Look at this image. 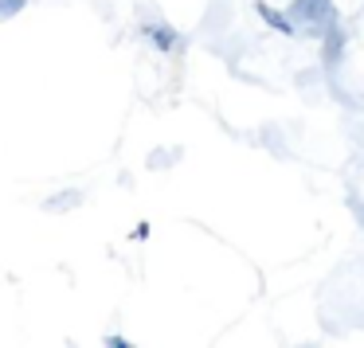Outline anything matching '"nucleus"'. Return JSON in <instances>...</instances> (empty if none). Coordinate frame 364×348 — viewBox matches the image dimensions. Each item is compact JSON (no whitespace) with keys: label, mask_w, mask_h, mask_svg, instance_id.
<instances>
[{"label":"nucleus","mask_w":364,"mask_h":348,"mask_svg":"<svg viewBox=\"0 0 364 348\" xmlns=\"http://www.w3.org/2000/svg\"><path fill=\"white\" fill-rule=\"evenodd\" d=\"M290 20L306 36H321L325 24H333V20H337V12H333L329 0H294V4H290Z\"/></svg>","instance_id":"nucleus-1"}]
</instances>
